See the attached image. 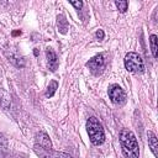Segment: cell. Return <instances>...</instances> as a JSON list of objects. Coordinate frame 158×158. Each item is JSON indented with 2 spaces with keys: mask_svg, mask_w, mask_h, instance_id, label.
<instances>
[{
  "mask_svg": "<svg viewBox=\"0 0 158 158\" xmlns=\"http://www.w3.org/2000/svg\"><path fill=\"white\" fill-rule=\"evenodd\" d=\"M46 58H47V67L51 72H56L58 68V57L52 48L46 49Z\"/></svg>",
  "mask_w": 158,
  "mask_h": 158,
  "instance_id": "7",
  "label": "cell"
},
{
  "mask_svg": "<svg viewBox=\"0 0 158 158\" xmlns=\"http://www.w3.org/2000/svg\"><path fill=\"white\" fill-rule=\"evenodd\" d=\"M147 137H148L149 148H151V151L153 152L154 157H157V156H158V153H157V148H158V139H157V136H156L152 131H148V132H147Z\"/></svg>",
  "mask_w": 158,
  "mask_h": 158,
  "instance_id": "9",
  "label": "cell"
},
{
  "mask_svg": "<svg viewBox=\"0 0 158 158\" xmlns=\"http://www.w3.org/2000/svg\"><path fill=\"white\" fill-rule=\"evenodd\" d=\"M33 151L40 158H73L70 154H68L65 152L53 151L52 148H42L37 144L33 146Z\"/></svg>",
  "mask_w": 158,
  "mask_h": 158,
  "instance_id": "5",
  "label": "cell"
},
{
  "mask_svg": "<svg viewBox=\"0 0 158 158\" xmlns=\"http://www.w3.org/2000/svg\"><path fill=\"white\" fill-rule=\"evenodd\" d=\"M10 95L2 89L0 88V105L4 107V109H9L10 106Z\"/></svg>",
  "mask_w": 158,
  "mask_h": 158,
  "instance_id": "11",
  "label": "cell"
},
{
  "mask_svg": "<svg viewBox=\"0 0 158 158\" xmlns=\"http://www.w3.org/2000/svg\"><path fill=\"white\" fill-rule=\"evenodd\" d=\"M85 65L90 69V72H91L93 74L98 75L99 73L102 72V69H104V67H105L104 56H102V54H96V56H94L91 59H89V60L86 62Z\"/></svg>",
  "mask_w": 158,
  "mask_h": 158,
  "instance_id": "6",
  "label": "cell"
},
{
  "mask_svg": "<svg viewBox=\"0 0 158 158\" xmlns=\"http://www.w3.org/2000/svg\"><path fill=\"white\" fill-rule=\"evenodd\" d=\"M157 36L156 35H151L149 36V46H151V51L154 58L158 57V48H157Z\"/></svg>",
  "mask_w": 158,
  "mask_h": 158,
  "instance_id": "13",
  "label": "cell"
},
{
  "mask_svg": "<svg viewBox=\"0 0 158 158\" xmlns=\"http://www.w3.org/2000/svg\"><path fill=\"white\" fill-rule=\"evenodd\" d=\"M69 4H70V5H73L78 11L83 7V1H69Z\"/></svg>",
  "mask_w": 158,
  "mask_h": 158,
  "instance_id": "16",
  "label": "cell"
},
{
  "mask_svg": "<svg viewBox=\"0 0 158 158\" xmlns=\"http://www.w3.org/2000/svg\"><path fill=\"white\" fill-rule=\"evenodd\" d=\"M33 53H35V56H38V49H37V48H35V51H33Z\"/></svg>",
  "mask_w": 158,
  "mask_h": 158,
  "instance_id": "19",
  "label": "cell"
},
{
  "mask_svg": "<svg viewBox=\"0 0 158 158\" xmlns=\"http://www.w3.org/2000/svg\"><path fill=\"white\" fill-rule=\"evenodd\" d=\"M58 89V83L56 81V80H52V81H49V84H48V86H47V90H46V93H44V96L46 98H52L54 94H56V90Z\"/></svg>",
  "mask_w": 158,
  "mask_h": 158,
  "instance_id": "12",
  "label": "cell"
},
{
  "mask_svg": "<svg viewBox=\"0 0 158 158\" xmlns=\"http://www.w3.org/2000/svg\"><path fill=\"white\" fill-rule=\"evenodd\" d=\"M57 26H58V31L63 35H65L68 32V28H69V25H68V21L65 19L64 15H58L57 16Z\"/></svg>",
  "mask_w": 158,
  "mask_h": 158,
  "instance_id": "10",
  "label": "cell"
},
{
  "mask_svg": "<svg viewBox=\"0 0 158 158\" xmlns=\"http://www.w3.org/2000/svg\"><path fill=\"white\" fill-rule=\"evenodd\" d=\"M6 151H7V139L2 133H0V158H5Z\"/></svg>",
  "mask_w": 158,
  "mask_h": 158,
  "instance_id": "14",
  "label": "cell"
},
{
  "mask_svg": "<svg viewBox=\"0 0 158 158\" xmlns=\"http://www.w3.org/2000/svg\"><path fill=\"white\" fill-rule=\"evenodd\" d=\"M107 94H109V98H110L111 102L115 104V105H123L126 102V99H127L126 93L118 84L110 85L109 90H107Z\"/></svg>",
  "mask_w": 158,
  "mask_h": 158,
  "instance_id": "4",
  "label": "cell"
},
{
  "mask_svg": "<svg viewBox=\"0 0 158 158\" xmlns=\"http://www.w3.org/2000/svg\"><path fill=\"white\" fill-rule=\"evenodd\" d=\"M125 68L127 72L133 74H141L144 72V62L137 52H128L123 59Z\"/></svg>",
  "mask_w": 158,
  "mask_h": 158,
  "instance_id": "3",
  "label": "cell"
},
{
  "mask_svg": "<svg viewBox=\"0 0 158 158\" xmlns=\"http://www.w3.org/2000/svg\"><path fill=\"white\" fill-rule=\"evenodd\" d=\"M86 131H88L90 142L94 146H100V144L104 143L105 132H104L102 125L100 123V121L96 117L91 116V117L88 118V121H86Z\"/></svg>",
  "mask_w": 158,
  "mask_h": 158,
  "instance_id": "2",
  "label": "cell"
},
{
  "mask_svg": "<svg viewBox=\"0 0 158 158\" xmlns=\"http://www.w3.org/2000/svg\"><path fill=\"white\" fill-rule=\"evenodd\" d=\"M14 36H17V35H21V31H16V32H12Z\"/></svg>",
  "mask_w": 158,
  "mask_h": 158,
  "instance_id": "18",
  "label": "cell"
},
{
  "mask_svg": "<svg viewBox=\"0 0 158 158\" xmlns=\"http://www.w3.org/2000/svg\"><path fill=\"white\" fill-rule=\"evenodd\" d=\"M115 5H116V7L118 9L120 12H126V10L128 7V2L127 1H121V0H116Z\"/></svg>",
  "mask_w": 158,
  "mask_h": 158,
  "instance_id": "15",
  "label": "cell"
},
{
  "mask_svg": "<svg viewBox=\"0 0 158 158\" xmlns=\"http://www.w3.org/2000/svg\"><path fill=\"white\" fill-rule=\"evenodd\" d=\"M95 35H96V38H98L99 41H102V40H104V36H105V35H104V31H102V30H98Z\"/></svg>",
  "mask_w": 158,
  "mask_h": 158,
  "instance_id": "17",
  "label": "cell"
},
{
  "mask_svg": "<svg viewBox=\"0 0 158 158\" xmlns=\"http://www.w3.org/2000/svg\"><path fill=\"white\" fill-rule=\"evenodd\" d=\"M120 143H121V149H122L125 158H138L139 157L138 142H137L135 133L131 130H128V128L121 130Z\"/></svg>",
  "mask_w": 158,
  "mask_h": 158,
  "instance_id": "1",
  "label": "cell"
},
{
  "mask_svg": "<svg viewBox=\"0 0 158 158\" xmlns=\"http://www.w3.org/2000/svg\"><path fill=\"white\" fill-rule=\"evenodd\" d=\"M35 144H37L42 148H52V142L49 139V136L46 132H40V133L36 135Z\"/></svg>",
  "mask_w": 158,
  "mask_h": 158,
  "instance_id": "8",
  "label": "cell"
}]
</instances>
